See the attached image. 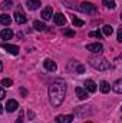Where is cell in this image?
Returning a JSON list of instances; mask_svg holds the SVG:
<instances>
[{
	"label": "cell",
	"instance_id": "3",
	"mask_svg": "<svg viewBox=\"0 0 122 123\" xmlns=\"http://www.w3.org/2000/svg\"><path fill=\"white\" fill-rule=\"evenodd\" d=\"M79 10L83 12V13H88V14H95L98 13V7L92 3H88V1H83L79 4Z\"/></svg>",
	"mask_w": 122,
	"mask_h": 123
},
{
	"label": "cell",
	"instance_id": "13",
	"mask_svg": "<svg viewBox=\"0 0 122 123\" xmlns=\"http://www.w3.org/2000/svg\"><path fill=\"white\" fill-rule=\"evenodd\" d=\"M52 16H53V10H52V7H46V9L42 12V17H43V20H50Z\"/></svg>",
	"mask_w": 122,
	"mask_h": 123
},
{
	"label": "cell",
	"instance_id": "31",
	"mask_svg": "<svg viewBox=\"0 0 122 123\" xmlns=\"http://www.w3.org/2000/svg\"><path fill=\"white\" fill-rule=\"evenodd\" d=\"M20 92H22V94H23V96H25V97H26V96H27V92H26V90H25V89H20Z\"/></svg>",
	"mask_w": 122,
	"mask_h": 123
},
{
	"label": "cell",
	"instance_id": "6",
	"mask_svg": "<svg viewBox=\"0 0 122 123\" xmlns=\"http://www.w3.org/2000/svg\"><path fill=\"white\" fill-rule=\"evenodd\" d=\"M53 22H55V25H58V26H65V25H66V16L62 14V13H56V14L53 16Z\"/></svg>",
	"mask_w": 122,
	"mask_h": 123
},
{
	"label": "cell",
	"instance_id": "19",
	"mask_svg": "<svg viewBox=\"0 0 122 123\" xmlns=\"http://www.w3.org/2000/svg\"><path fill=\"white\" fill-rule=\"evenodd\" d=\"M99 87H101V92L102 93H108L109 90H111V85H109L108 82H101Z\"/></svg>",
	"mask_w": 122,
	"mask_h": 123
},
{
	"label": "cell",
	"instance_id": "28",
	"mask_svg": "<svg viewBox=\"0 0 122 123\" xmlns=\"http://www.w3.org/2000/svg\"><path fill=\"white\" fill-rule=\"evenodd\" d=\"M63 33H65V36H69V37L75 36V31H73V30H68V29H66V30L63 31Z\"/></svg>",
	"mask_w": 122,
	"mask_h": 123
},
{
	"label": "cell",
	"instance_id": "15",
	"mask_svg": "<svg viewBox=\"0 0 122 123\" xmlns=\"http://www.w3.org/2000/svg\"><path fill=\"white\" fill-rule=\"evenodd\" d=\"M0 23H1L3 26H10V23H12V17H10L9 14L3 13V14L0 16Z\"/></svg>",
	"mask_w": 122,
	"mask_h": 123
},
{
	"label": "cell",
	"instance_id": "20",
	"mask_svg": "<svg viewBox=\"0 0 122 123\" xmlns=\"http://www.w3.org/2000/svg\"><path fill=\"white\" fill-rule=\"evenodd\" d=\"M33 26H34V29L37 31H43L45 29H46V26H45V23H42L40 20H36L34 23H33Z\"/></svg>",
	"mask_w": 122,
	"mask_h": 123
},
{
	"label": "cell",
	"instance_id": "5",
	"mask_svg": "<svg viewBox=\"0 0 122 123\" xmlns=\"http://www.w3.org/2000/svg\"><path fill=\"white\" fill-rule=\"evenodd\" d=\"M86 50H89L92 53H102L103 46H102L101 43H91V44L86 46Z\"/></svg>",
	"mask_w": 122,
	"mask_h": 123
},
{
	"label": "cell",
	"instance_id": "32",
	"mask_svg": "<svg viewBox=\"0 0 122 123\" xmlns=\"http://www.w3.org/2000/svg\"><path fill=\"white\" fill-rule=\"evenodd\" d=\"M1 113H3V106L0 105V115H1Z\"/></svg>",
	"mask_w": 122,
	"mask_h": 123
},
{
	"label": "cell",
	"instance_id": "27",
	"mask_svg": "<svg viewBox=\"0 0 122 123\" xmlns=\"http://www.w3.org/2000/svg\"><path fill=\"white\" fill-rule=\"evenodd\" d=\"M23 119H25V117H23V110H20V113H19V117L16 119V122H14V123H23Z\"/></svg>",
	"mask_w": 122,
	"mask_h": 123
},
{
	"label": "cell",
	"instance_id": "11",
	"mask_svg": "<svg viewBox=\"0 0 122 123\" xmlns=\"http://www.w3.org/2000/svg\"><path fill=\"white\" fill-rule=\"evenodd\" d=\"M17 107H19V103L16 100H7V103H6L7 112H14V110H17Z\"/></svg>",
	"mask_w": 122,
	"mask_h": 123
},
{
	"label": "cell",
	"instance_id": "24",
	"mask_svg": "<svg viewBox=\"0 0 122 123\" xmlns=\"http://www.w3.org/2000/svg\"><path fill=\"white\" fill-rule=\"evenodd\" d=\"M13 6V1L12 0H3V3H1V7L3 9H10Z\"/></svg>",
	"mask_w": 122,
	"mask_h": 123
},
{
	"label": "cell",
	"instance_id": "29",
	"mask_svg": "<svg viewBox=\"0 0 122 123\" xmlns=\"http://www.w3.org/2000/svg\"><path fill=\"white\" fill-rule=\"evenodd\" d=\"M116 40H118L119 43L122 42V29H119V30H118V36H116Z\"/></svg>",
	"mask_w": 122,
	"mask_h": 123
},
{
	"label": "cell",
	"instance_id": "8",
	"mask_svg": "<svg viewBox=\"0 0 122 123\" xmlns=\"http://www.w3.org/2000/svg\"><path fill=\"white\" fill-rule=\"evenodd\" d=\"M73 120V115H59L56 116V122L58 123H72Z\"/></svg>",
	"mask_w": 122,
	"mask_h": 123
},
{
	"label": "cell",
	"instance_id": "12",
	"mask_svg": "<svg viewBox=\"0 0 122 123\" xmlns=\"http://www.w3.org/2000/svg\"><path fill=\"white\" fill-rule=\"evenodd\" d=\"M85 87H86V90L88 92H96V85H95V82L91 80V79H88V80H85Z\"/></svg>",
	"mask_w": 122,
	"mask_h": 123
},
{
	"label": "cell",
	"instance_id": "9",
	"mask_svg": "<svg viewBox=\"0 0 122 123\" xmlns=\"http://www.w3.org/2000/svg\"><path fill=\"white\" fill-rule=\"evenodd\" d=\"M14 20H16V23H17V25H23V23H26V22H27V17H26L22 12H19V10H17V12L14 13Z\"/></svg>",
	"mask_w": 122,
	"mask_h": 123
},
{
	"label": "cell",
	"instance_id": "23",
	"mask_svg": "<svg viewBox=\"0 0 122 123\" xmlns=\"http://www.w3.org/2000/svg\"><path fill=\"white\" fill-rule=\"evenodd\" d=\"M72 23H73V26H76V27H81V26H83L85 23H83V20H81V19H78L76 16L72 19Z\"/></svg>",
	"mask_w": 122,
	"mask_h": 123
},
{
	"label": "cell",
	"instance_id": "18",
	"mask_svg": "<svg viewBox=\"0 0 122 123\" xmlns=\"http://www.w3.org/2000/svg\"><path fill=\"white\" fill-rule=\"evenodd\" d=\"M112 89H114V92H115V93L121 94V93H122V80H121V79L115 82V85L112 86Z\"/></svg>",
	"mask_w": 122,
	"mask_h": 123
},
{
	"label": "cell",
	"instance_id": "25",
	"mask_svg": "<svg viewBox=\"0 0 122 123\" xmlns=\"http://www.w3.org/2000/svg\"><path fill=\"white\" fill-rule=\"evenodd\" d=\"M1 85H3L4 87H10V86L13 85V80H12V79H3V80H1Z\"/></svg>",
	"mask_w": 122,
	"mask_h": 123
},
{
	"label": "cell",
	"instance_id": "4",
	"mask_svg": "<svg viewBox=\"0 0 122 123\" xmlns=\"http://www.w3.org/2000/svg\"><path fill=\"white\" fill-rule=\"evenodd\" d=\"M68 69L70 70V72H75V73H78V74H82V73H85V67L79 63V62H75V60H70V63L68 64Z\"/></svg>",
	"mask_w": 122,
	"mask_h": 123
},
{
	"label": "cell",
	"instance_id": "21",
	"mask_svg": "<svg viewBox=\"0 0 122 123\" xmlns=\"http://www.w3.org/2000/svg\"><path fill=\"white\" fill-rule=\"evenodd\" d=\"M102 31H103V34H105V36H111V34L114 33V29H112V26L105 25V26L102 27Z\"/></svg>",
	"mask_w": 122,
	"mask_h": 123
},
{
	"label": "cell",
	"instance_id": "30",
	"mask_svg": "<svg viewBox=\"0 0 122 123\" xmlns=\"http://www.w3.org/2000/svg\"><path fill=\"white\" fill-rule=\"evenodd\" d=\"M4 96H6L4 89H3V87H0V100H1V99H4Z\"/></svg>",
	"mask_w": 122,
	"mask_h": 123
},
{
	"label": "cell",
	"instance_id": "7",
	"mask_svg": "<svg viewBox=\"0 0 122 123\" xmlns=\"http://www.w3.org/2000/svg\"><path fill=\"white\" fill-rule=\"evenodd\" d=\"M43 66H45V69H46L47 72H56V69H58L56 63L53 60H50V59H46V60L43 62Z\"/></svg>",
	"mask_w": 122,
	"mask_h": 123
},
{
	"label": "cell",
	"instance_id": "26",
	"mask_svg": "<svg viewBox=\"0 0 122 123\" xmlns=\"http://www.w3.org/2000/svg\"><path fill=\"white\" fill-rule=\"evenodd\" d=\"M89 36H91V37H98V39H102V33H101L99 30L91 31V33H89Z\"/></svg>",
	"mask_w": 122,
	"mask_h": 123
},
{
	"label": "cell",
	"instance_id": "1",
	"mask_svg": "<svg viewBox=\"0 0 122 123\" xmlns=\"http://www.w3.org/2000/svg\"><path fill=\"white\" fill-rule=\"evenodd\" d=\"M65 94H66V82L65 80L58 79L49 86V100L53 107H59L63 103Z\"/></svg>",
	"mask_w": 122,
	"mask_h": 123
},
{
	"label": "cell",
	"instance_id": "14",
	"mask_svg": "<svg viewBox=\"0 0 122 123\" xmlns=\"http://www.w3.org/2000/svg\"><path fill=\"white\" fill-rule=\"evenodd\" d=\"M75 93H76V96H78L81 100H85V99L88 97V92H86L85 89H82V87H76V89H75Z\"/></svg>",
	"mask_w": 122,
	"mask_h": 123
},
{
	"label": "cell",
	"instance_id": "22",
	"mask_svg": "<svg viewBox=\"0 0 122 123\" xmlns=\"http://www.w3.org/2000/svg\"><path fill=\"white\" fill-rule=\"evenodd\" d=\"M102 3H103L105 7H108V9H114V7L116 6L115 0H102Z\"/></svg>",
	"mask_w": 122,
	"mask_h": 123
},
{
	"label": "cell",
	"instance_id": "10",
	"mask_svg": "<svg viewBox=\"0 0 122 123\" xmlns=\"http://www.w3.org/2000/svg\"><path fill=\"white\" fill-rule=\"evenodd\" d=\"M3 49L10 55H19V47L14 44H3Z\"/></svg>",
	"mask_w": 122,
	"mask_h": 123
},
{
	"label": "cell",
	"instance_id": "2",
	"mask_svg": "<svg viewBox=\"0 0 122 123\" xmlns=\"http://www.w3.org/2000/svg\"><path fill=\"white\" fill-rule=\"evenodd\" d=\"M89 64H91L92 67H95L96 70H108V69H111V63L106 60L105 57H99V56H92L89 57Z\"/></svg>",
	"mask_w": 122,
	"mask_h": 123
},
{
	"label": "cell",
	"instance_id": "34",
	"mask_svg": "<svg viewBox=\"0 0 122 123\" xmlns=\"http://www.w3.org/2000/svg\"><path fill=\"white\" fill-rule=\"evenodd\" d=\"M85 123H92V122H85Z\"/></svg>",
	"mask_w": 122,
	"mask_h": 123
},
{
	"label": "cell",
	"instance_id": "33",
	"mask_svg": "<svg viewBox=\"0 0 122 123\" xmlns=\"http://www.w3.org/2000/svg\"><path fill=\"white\" fill-rule=\"evenodd\" d=\"M3 70V64H1V62H0V72Z\"/></svg>",
	"mask_w": 122,
	"mask_h": 123
},
{
	"label": "cell",
	"instance_id": "16",
	"mask_svg": "<svg viewBox=\"0 0 122 123\" xmlns=\"http://www.w3.org/2000/svg\"><path fill=\"white\" fill-rule=\"evenodd\" d=\"M40 4H42V3H40L39 0H29V1H27V9H29V10H36V9L40 7Z\"/></svg>",
	"mask_w": 122,
	"mask_h": 123
},
{
	"label": "cell",
	"instance_id": "17",
	"mask_svg": "<svg viewBox=\"0 0 122 123\" xmlns=\"http://www.w3.org/2000/svg\"><path fill=\"white\" fill-rule=\"evenodd\" d=\"M0 37L3 40H9V39L13 37V31L10 30V29H4V30H1V33H0Z\"/></svg>",
	"mask_w": 122,
	"mask_h": 123
}]
</instances>
